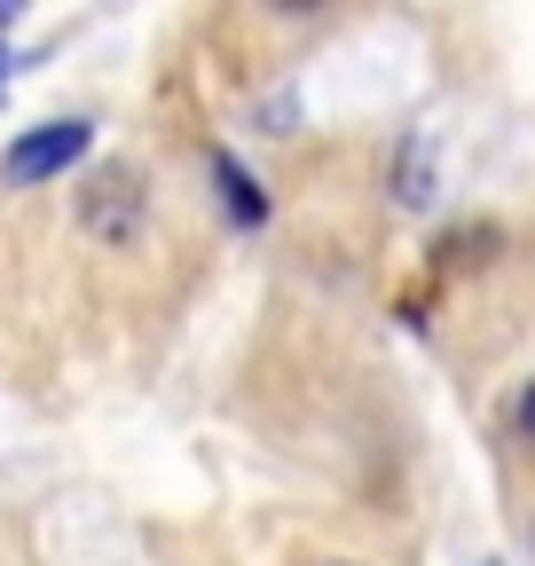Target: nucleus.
<instances>
[{"label":"nucleus","instance_id":"nucleus-1","mask_svg":"<svg viewBox=\"0 0 535 566\" xmlns=\"http://www.w3.org/2000/svg\"><path fill=\"white\" fill-rule=\"evenodd\" d=\"M87 118H55V126H32L17 150H9V181L17 189H40V181H55V174H72L80 158H87Z\"/></svg>","mask_w":535,"mask_h":566},{"label":"nucleus","instance_id":"nucleus-2","mask_svg":"<svg viewBox=\"0 0 535 566\" xmlns=\"http://www.w3.org/2000/svg\"><path fill=\"white\" fill-rule=\"evenodd\" d=\"M134 221H143V189H134L126 166H111V174L87 189V229H95V237H134Z\"/></svg>","mask_w":535,"mask_h":566},{"label":"nucleus","instance_id":"nucleus-3","mask_svg":"<svg viewBox=\"0 0 535 566\" xmlns=\"http://www.w3.org/2000/svg\"><path fill=\"white\" fill-rule=\"evenodd\" d=\"M213 181H221V205L237 212L244 229H260V221H268V205H260V189H252V174H244L237 158H213Z\"/></svg>","mask_w":535,"mask_h":566},{"label":"nucleus","instance_id":"nucleus-4","mask_svg":"<svg viewBox=\"0 0 535 566\" xmlns=\"http://www.w3.org/2000/svg\"><path fill=\"white\" fill-rule=\"evenodd\" d=\"M520 424H527V441H535V386L520 394Z\"/></svg>","mask_w":535,"mask_h":566}]
</instances>
